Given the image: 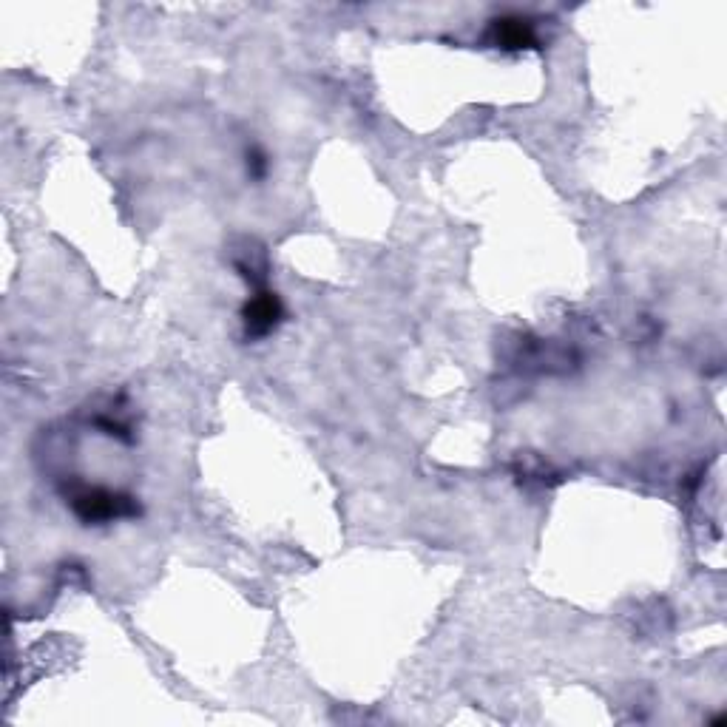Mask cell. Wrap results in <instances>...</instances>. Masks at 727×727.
<instances>
[{"label": "cell", "instance_id": "obj_3", "mask_svg": "<svg viewBox=\"0 0 727 727\" xmlns=\"http://www.w3.org/2000/svg\"><path fill=\"white\" fill-rule=\"evenodd\" d=\"M495 40L506 49H526L534 43L532 23L523 18L495 20Z\"/></svg>", "mask_w": 727, "mask_h": 727}, {"label": "cell", "instance_id": "obj_1", "mask_svg": "<svg viewBox=\"0 0 727 727\" xmlns=\"http://www.w3.org/2000/svg\"><path fill=\"white\" fill-rule=\"evenodd\" d=\"M282 319V304L276 299V293L262 290L253 296V302L245 310V324H248V336H265L276 327V321Z\"/></svg>", "mask_w": 727, "mask_h": 727}, {"label": "cell", "instance_id": "obj_2", "mask_svg": "<svg viewBox=\"0 0 727 727\" xmlns=\"http://www.w3.org/2000/svg\"><path fill=\"white\" fill-rule=\"evenodd\" d=\"M74 506L86 520H111V517L134 512L125 497L111 495V492H83L74 500Z\"/></svg>", "mask_w": 727, "mask_h": 727}]
</instances>
